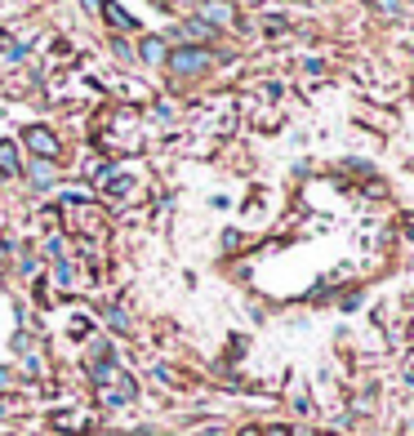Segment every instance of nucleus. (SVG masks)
Here are the masks:
<instances>
[{
	"label": "nucleus",
	"instance_id": "obj_8",
	"mask_svg": "<svg viewBox=\"0 0 414 436\" xmlns=\"http://www.w3.org/2000/svg\"><path fill=\"white\" fill-rule=\"evenodd\" d=\"M201 436H227V432L223 428H210V432H201Z\"/></svg>",
	"mask_w": 414,
	"mask_h": 436
},
{
	"label": "nucleus",
	"instance_id": "obj_7",
	"mask_svg": "<svg viewBox=\"0 0 414 436\" xmlns=\"http://www.w3.org/2000/svg\"><path fill=\"white\" fill-rule=\"evenodd\" d=\"M263 436H294V432H290V428H267Z\"/></svg>",
	"mask_w": 414,
	"mask_h": 436
},
{
	"label": "nucleus",
	"instance_id": "obj_5",
	"mask_svg": "<svg viewBox=\"0 0 414 436\" xmlns=\"http://www.w3.org/2000/svg\"><path fill=\"white\" fill-rule=\"evenodd\" d=\"M107 22H112V27H125V31L134 27V18L125 14V9H116V5H107Z\"/></svg>",
	"mask_w": 414,
	"mask_h": 436
},
{
	"label": "nucleus",
	"instance_id": "obj_4",
	"mask_svg": "<svg viewBox=\"0 0 414 436\" xmlns=\"http://www.w3.org/2000/svg\"><path fill=\"white\" fill-rule=\"evenodd\" d=\"M201 14L210 18V22H227V18H232V5H205Z\"/></svg>",
	"mask_w": 414,
	"mask_h": 436
},
{
	"label": "nucleus",
	"instance_id": "obj_3",
	"mask_svg": "<svg viewBox=\"0 0 414 436\" xmlns=\"http://www.w3.org/2000/svg\"><path fill=\"white\" fill-rule=\"evenodd\" d=\"M0 169H18V147L14 143H0Z\"/></svg>",
	"mask_w": 414,
	"mask_h": 436
},
{
	"label": "nucleus",
	"instance_id": "obj_9",
	"mask_svg": "<svg viewBox=\"0 0 414 436\" xmlns=\"http://www.w3.org/2000/svg\"><path fill=\"white\" fill-rule=\"evenodd\" d=\"M241 436H263V428H245V432H241Z\"/></svg>",
	"mask_w": 414,
	"mask_h": 436
},
{
	"label": "nucleus",
	"instance_id": "obj_10",
	"mask_svg": "<svg viewBox=\"0 0 414 436\" xmlns=\"http://www.w3.org/2000/svg\"><path fill=\"white\" fill-rule=\"evenodd\" d=\"M9 383V370H0V387H5Z\"/></svg>",
	"mask_w": 414,
	"mask_h": 436
},
{
	"label": "nucleus",
	"instance_id": "obj_6",
	"mask_svg": "<svg viewBox=\"0 0 414 436\" xmlns=\"http://www.w3.org/2000/svg\"><path fill=\"white\" fill-rule=\"evenodd\" d=\"M143 58H152V63H156V58H165V41H156V36H152V41H143Z\"/></svg>",
	"mask_w": 414,
	"mask_h": 436
},
{
	"label": "nucleus",
	"instance_id": "obj_2",
	"mask_svg": "<svg viewBox=\"0 0 414 436\" xmlns=\"http://www.w3.org/2000/svg\"><path fill=\"white\" fill-rule=\"evenodd\" d=\"M27 147L41 156V161H50V156H58V138L50 134V129H41V125H31L27 129Z\"/></svg>",
	"mask_w": 414,
	"mask_h": 436
},
{
	"label": "nucleus",
	"instance_id": "obj_1",
	"mask_svg": "<svg viewBox=\"0 0 414 436\" xmlns=\"http://www.w3.org/2000/svg\"><path fill=\"white\" fill-rule=\"evenodd\" d=\"M169 63H174V71H178V76H197V71H205V63H210V54H205V50H178L174 58H169Z\"/></svg>",
	"mask_w": 414,
	"mask_h": 436
}]
</instances>
